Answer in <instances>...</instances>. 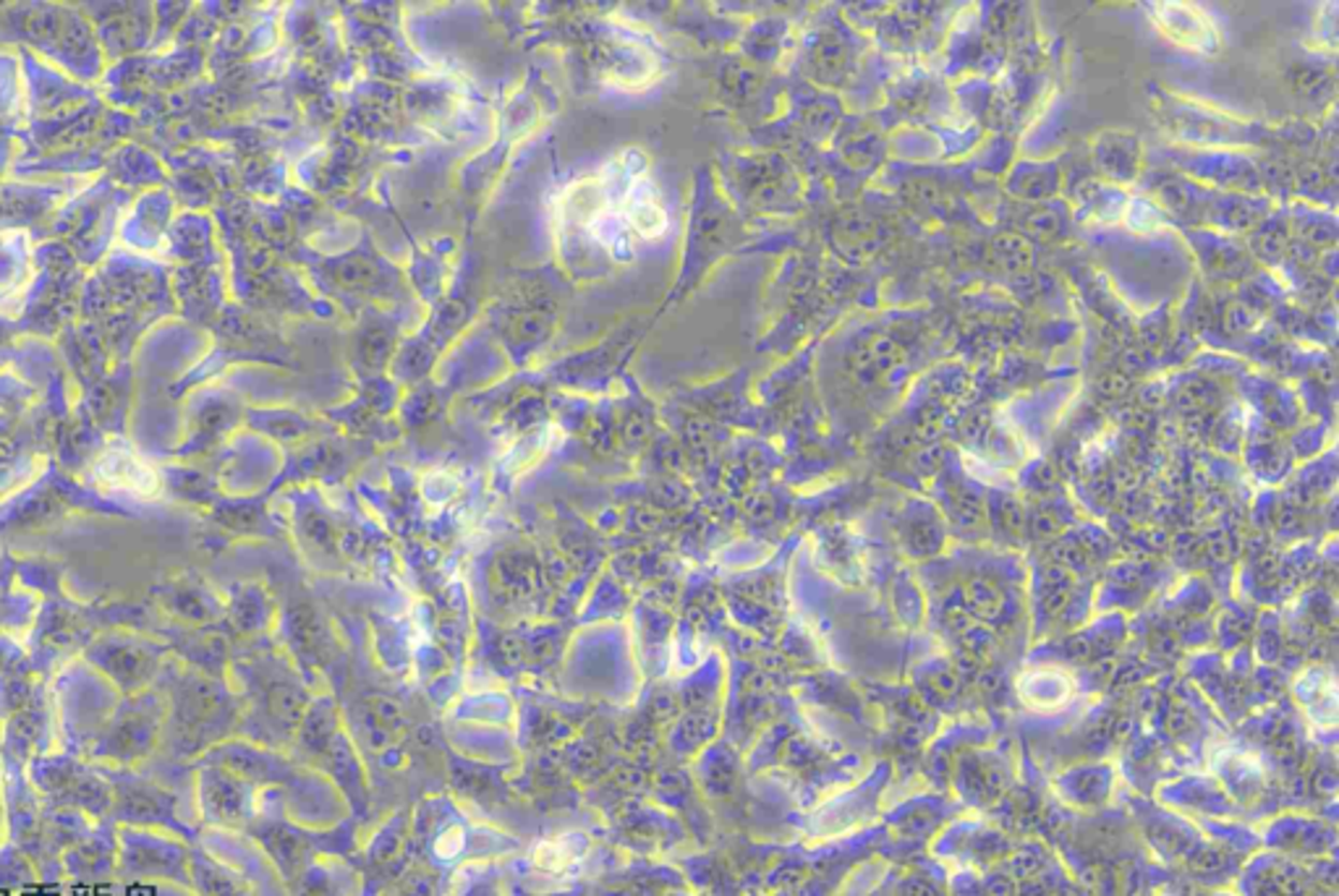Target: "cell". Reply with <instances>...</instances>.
Segmentation results:
<instances>
[{"label": "cell", "mask_w": 1339, "mask_h": 896, "mask_svg": "<svg viewBox=\"0 0 1339 896\" xmlns=\"http://www.w3.org/2000/svg\"><path fill=\"white\" fill-rule=\"evenodd\" d=\"M98 479L102 486H113L126 495L149 497L158 486V476L147 462L140 460V455L131 453L129 447H121L118 453H105L98 466Z\"/></svg>", "instance_id": "obj_1"}, {"label": "cell", "mask_w": 1339, "mask_h": 896, "mask_svg": "<svg viewBox=\"0 0 1339 896\" xmlns=\"http://www.w3.org/2000/svg\"><path fill=\"white\" fill-rule=\"evenodd\" d=\"M834 246L848 262H863L879 246L876 225L863 212H848L834 225Z\"/></svg>", "instance_id": "obj_2"}, {"label": "cell", "mask_w": 1339, "mask_h": 896, "mask_svg": "<svg viewBox=\"0 0 1339 896\" xmlns=\"http://www.w3.org/2000/svg\"><path fill=\"white\" fill-rule=\"evenodd\" d=\"M992 262L996 264V269L1018 278V275L1031 273V267H1034V246H1031L1029 238L1005 233L992 244Z\"/></svg>", "instance_id": "obj_3"}, {"label": "cell", "mask_w": 1339, "mask_h": 896, "mask_svg": "<svg viewBox=\"0 0 1339 896\" xmlns=\"http://www.w3.org/2000/svg\"><path fill=\"white\" fill-rule=\"evenodd\" d=\"M1023 225L1031 236L1047 238V236H1052L1057 227H1060V220H1057V215L1049 212V209H1038V212H1031L1029 218L1023 220Z\"/></svg>", "instance_id": "obj_7"}, {"label": "cell", "mask_w": 1339, "mask_h": 896, "mask_svg": "<svg viewBox=\"0 0 1339 896\" xmlns=\"http://www.w3.org/2000/svg\"><path fill=\"white\" fill-rule=\"evenodd\" d=\"M863 346H867L869 356H872L874 361L876 374L879 377L890 374V371L898 369V366H903V361H905L903 346H900L898 340H892L890 335H874V338H869Z\"/></svg>", "instance_id": "obj_6"}, {"label": "cell", "mask_w": 1339, "mask_h": 896, "mask_svg": "<svg viewBox=\"0 0 1339 896\" xmlns=\"http://www.w3.org/2000/svg\"><path fill=\"white\" fill-rule=\"evenodd\" d=\"M579 844H581V837H576V834L544 839L542 844L534 847L532 863L537 865L539 870H548V873H563V870H568L570 865L581 857Z\"/></svg>", "instance_id": "obj_4"}, {"label": "cell", "mask_w": 1339, "mask_h": 896, "mask_svg": "<svg viewBox=\"0 0 1339 896\" xmlns=\"http://www.w3.org/2000/svg\"><path fill=\"white\" fill-rule=\"evenodd\" d=\"M464 844H466L464 828L453 826V828H448V832L435 841V852H437V857L453 860L461 850H464Z\"/></svg>", "instance_id": "obj_8"}, {"label": "cell", "mask_w": 1339, "mask_h": 896, "mask_svg": "<svg viewBox=\"0 0 1339 896\" xmlns=\"http://www.w3.org/2000/svg\"><path fill=\"white\" fill-rule=\"evenodd\" d=\"M814 65L819 71V76H825V79H840L845 65H848V47H845V42L840 38L821 40L814 50Z\"/></svg>", "instance_id": "obj_5"}, {"label": "cell", "mask_w": 1339, "mask_h": 896, "mask_svg": "<svg viewBox=\"0 0 1339 896\" xmlns=\"http://www.w3.org/2000/svg\"><path fill=\"white\" fill-rule=\"evenodd\" d=\"M1282 249H1284V238L1277 236V233H1271V238H1261L1258 251H1264V254H1279Z\"/></svg>", "instance_id": "obj_9"}]
</instances>
